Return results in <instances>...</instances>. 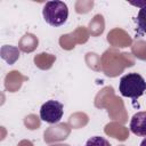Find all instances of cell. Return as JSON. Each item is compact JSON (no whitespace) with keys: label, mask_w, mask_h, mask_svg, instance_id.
Segmentation results:
<instances>
[{"label":"cell","mask_w":146,"mask_h":146,"mask_svg":"<svg viewBox=\"0 0 146 146\" xmlns=\"http://www.w3.org/2000/svg\"><path fill=\"white\" fill-rule=\"evenodd\" d=\"M51 146H70V145H66V144H58V145H51Z\"/></svg>","instance_id":"cell-27"},{"label":"cell","mask_w":146,"mask_h":146,"mask_svg":"<svg viewBox=\"0 0 146 146\" xmlns=\"http://www.w3.org/2000/svg\"><path fill=\"white\" fill-rule=\"evenodd\" d=\"M119 90L122 96L137 99L146 91V81L138 73H128L121 78Z\"/></svg>","instance_id":"cell-2"},{"label":"cell","mask_w":146,"mask_h":146,"mask_svg":"<svg viewBox=\"0 0 146 146\" xmlns=\"http://www.w3.org/2000/svg\"><path fill=\"white\" fill-rule=\"evenodd\" d=\"M132 54L139 59H146V42L145 41H136L132 46Z\"/></svg>","instance_id":"cell-18"},{"label":"cell","mask_w":146,"mask_h":146,"mask_svg":"<svg viewBox=\"0 0 146 146\" xmlns=\"http://www.w3.org/2000/svg\"><path fill=\"white\" fill-rule=\"evenodd\" d=\"M76 43H84L89 39V31L84 26H79L74 32L71 33Z\"/></svg>","instance_id":"cell-17"},{"label":"cell","mask_w":146,"mask_h":146,"mask_svg":"<svg viewBox=\"0 0 146 146\" xmlns=\"http://www.w3.org/2000/svg\"><path fill=\"white\" fill-rule=\"evenodd\" d=\"M89 121V117L87 114L84 113H74L70 116L68 119V124L71 128H74V129H79V128H82L84 127Z\"/></svg>","instance_id":"cell-15"},{"label":"cell","mask_w":146,"mask_h":146,"mask_svg":"<svg viewBox=\"0 0 146 146\" xmlns=\"http://www.w3.org/2000/svg\"><path fill=\"white\" fill-rule=\"evenodd\" d=\"M86 146H111V144L104 137L95 136V137H91L90 139H88V141L86 143Z\"/></svg>","instance_id":"cell-24"},{"label":"cell","mask_w":146,"mask_h":146,"mask_svg":"<svg viewBox=\"0 0 146 146\" xmlns=\"http://www.w3.org/2000/svg\"><path fill=\"white\" fill-rule=\"evenodd\" d=\"M59 44H60V47H62L63 49L71 50V49H73V48L75 47L76 42L74 41L72 34L68 33V34H64V35L60 36V39H59Z\"/></svg>","instance_id":"cell-20"},{"label":"cell","mask_w":146,"mask_h":146,"mask_svg":"<svg viewBox=\"0 0 146 146\" xmlns=\"http://www.w3.org/2000/svg\"><path fill=\"white\" fill-rule=\"evenodd\" d=\"M137 25L140 32L146 33V7L140 8L137 16Z\"/></svg>","instance_id":"cell-23"},{"label":"cell","mask_w":146,"mask_h":146,"mask_svg":"<svg viewBox=\"0 0 146 146\" xmlns=\"http://www.w3.org/2000/svg\"><path fill=\"white\" fill-rule=\"evenodd\" d=\"M113 96V88L111 87H106L104 88L96 97V100H95V105L97 107H105L106 103L110 100V98Z\"/></svg>","instance_id":"cell-16"},{"label":"cell","mask_w":146,"mask_h":146,"mask_svg":"<svg viewBox=\"0 0 146 146\" xmlns=\"http://www.w3.org/2000/svg\"><path fill=\"white\" fill-rule=\"evenodd\" d=\"M121 146H123V145H121Z\"/></svg>","instance_id":"cell-28"},{"label":"cell","mask_w":146,"mask_h":146,"mask_svg":"<svg viewBox=\"0 0 146 146\" xmlns=\"http://www.w3.org/2000/svg\"><path fill=\"white\" fill-rule=\"evenodd\" d=\"M105 107L108 108V114L113 120H117L119 122H122V123L127 121L124 106L120 98L114 97V95H113L110 98V100L107 102V104L105 105Z\"/></svg>","instance_id":"cell-6"},{"label":"cell","mask_w":146,"mask_h":146,"mask_svg":"<svg viewBox=\"0 0 146 146\" xmlns=\"http://www.w3.org/2000/svg\"><path fill=\"white\" fill-rule=\"evenodd\" d=\"M107 41L114 47H128L131 44L130 35L122 29H114L107 34Z\"/></svg>","instance_id":"cell-7"},{"label":"cell","mask_w":146,"mask_h":146,"mask_svg":"<svg viewBox=\"0 0 146 146\" xmlns=\"http://www.w3.org/2000/svg\"><path fill=\"white\" fill-rule=\"evenodd\" d=\"M104 29H105L104 16L100 14L95 15L94 18L89 23V33L92 36H98L104 32Z\"/></svg>","instance_id":"cell-12"},{"label":"cell","mask_w":146,"mask_h":146,"mask_svg":"<svg viewBox=\"0 0 146 146\" xmlns=\"http://www.w3.org/2000/svg\"><path fill=\"white\" fill-rule=\"evenodd\" d=\"M130 130L136 136H146V112H138L131 117Z\"/></svg>","instance_id":"cell-9"},{"label":"cell","mask_w":146,"mask_h":146,"mask_svg":"<svg viewBox=\"0 0 146 146\" xmlns=\"http://www.w3.org/2000/svg\"><path fill=\"white\" fill-rule=\"evenodd\" d=\"M70 133H71V127L67 123H58L49 127L44 131V141L49 144L52 141L64 140L68 137Z\"/></svg>","instance_id":"cell-5"},{"label":"cell","mask_w":146,"mask_h":146,"mask_svg":"<svg viewBox=\"0 0 146 146\" xmlns=\"http://www.w3.org/2000/svg\"><path fill=\"white\" fill-rule=\"evenodd\" d=\"M24 124L30 130L38 129L40 127V119L34 114H30L24 119Z\"/></svg>","instance_id":"cell-22"},{"label":"cell","mask_w":146,"mask_h":146,"mask_svg":"<svg viewBox=\"0 0 146 146\" xmlns=\"http://www.w3.org/2000/svg\"><path fill=\"white\" fill-rule=\"evenodd\" d=\"M56 60V57L51 54H47V52H41L39 55H36L34 57V63L35 65L41 68V70H48L52 66L54 62Z\"/></svg>","instance_id":"cell-14"},{"label":"cell","mask_w":146,"mask_h":146,"mask_svg":"<svg viewBox=\"0 0 146 146\" xmlns=\"http://www.w3.org/2000/svg\"><path fill=\"white\" fill-rule=\"evenodd\" d=\"M63 104L57 100H48L40 108V117L48 123H57L63 116Z\"/></svg>","instance_id":"cell-4"},{"label":"cell","mask_w":146,"mask_h":146,"mask_svg":"<svg viewBox=\"0 0 146 146\" xmlns=\"http://www.w3.org/2000/svg\"><path fill=\"white\" fill-rule=\"evenodd\" d=\"M86 62L89 67H91L94 71H99L102 67L100 64V57L95 52H88L86 56Z\"/></svg>","instance_id":"cell-19"},{"label":"cell","mask_w":146,"mask_h":146,"mask_svg":"<svg viewBox=\"0 0 146 146\" xmlns=\"http://www.w3.org/2000/svg\"><path fill=\"white\" fill-rule=\"evenodd\" d=\"M26 80H27V78L24 76V75H22L21 72H18V71H11L5 78V87H6V90L9 91V92H16L22 87V83L24 81H26Z\"/></svg>","instance_id":"cell-8"},{"label":"cell","mask_w":146,"mask_h":146,"mask_svg":"<svg viewBox=\"0 0 146 146\" xmlns=\"http://www.w3.org/2000/svg\"><path fill=\"white\" fill-rule=\"evenodd\" d=\"M94 6L92 0H79L75 3V10L78 14H86L88 13Z\"/></svg>","instance_id":"cell-21"},{"label":"cell","mask_w":146,"mask_h":146,"mask_svg":"<svg viewBox=\"0 0 146 146\" xmlns=\"http://www.w3.org/2000/svg\"><path fill=\"white\" fill-rule=\"evenodd\" d=\"M39 40L38 38L32 33H26L22 36V39L18 42V48L24 52H32L38 47Z\"/></svg>","instance_id":"cell-11"},{"label":"cell","mask_w":146,"mask_h":146,"mask_svg":"<svg viewBox=\"0 0 146 146\" xmlns=\"http://www.w3.org/2000/svg\"><path fill=\"white\" fill-rule=\"evenodd\" d=\"M0 55H1L2 59H5L9 65H11L19 58V49L17 47L5 44L1 47Z\"/></svg>","instance_id":"cell-13"},{"label":"cell","mask_w":146,"mask_h":146,"mask_svg":"<svg viewBox=\"0 0 146 146\" xmlns=\"http://www.w3.org/2000/svg\"><path fill=\"white\" fill-rule=\"evenodd\" d=\"M140 146H146V138H145V139H144V140L141 141V144H140Z\"/></svg>","instance_id":"cell-26"},{"label":"cell","mask_w":146,"mask_h":146,"mask_svg":"<svg viewBox=\"0 0 146 146\" xmlns=\"http://www.w3.org/2000/svg\"><path fill=\"white\" fill-rule=\"evenodd\" d=\"M44 21L51 26H60L68 17V8L63 1H48L42 10Z\"/></svg>","instance_id":"cell-3"},{"label":"cell","mask_w":146,"mask_h":146,"mask_svg":"<svg viewBox=\"0 0 146 146\" xmlns=\"http://www.w3.org/2000/svg\"><path fill=\"white\" fill-rule=\"evenodd\" d=\"M105 133L111 136V137H113V138H115V139H119V140H125L129 137L128 129L125 127L121 125L117 122H111V123L106 124Z\"/></svg>","instance_id":"cell-10"},{"label":"cell","mask_w":146,"mask_h":146,"mask_svg":"<svg viewBox=\"0 0 146 146\" xmlns=\"http://www.w3.org/2000/svg\"><path fill=\"white\" fill-rule=\"evenodd\" d=\"M100 64L106 75L116 76L122 73L127 66H132L135 64V59L131 54L119 52L116 49H108L103 54Z\"/></svg>","instance_id":"cell-1"},{"label":"cell","mask_w":146,"mask_h":146,"mask_svg":"<svg viewBox=\"0 0 146 146\" xmlns=\"http://www.w3.org/2000/svg\"><path fill=\"white\" fill-rule=\"evenodd\" d=\"M17 146H33V144L30 140H22V141L18 143Z\"/></svg>","instance_id":"cell-25"}]
</instances>
